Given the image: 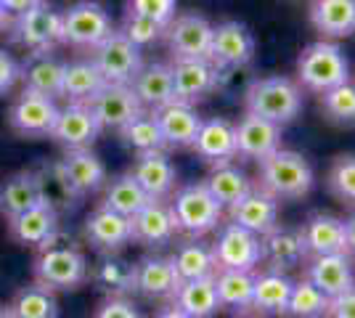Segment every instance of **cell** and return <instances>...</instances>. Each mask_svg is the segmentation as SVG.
I'll return each mask as SVG.
<instances>
[{
  "instance_id": "obj_1",
  "label": "cell",
  "mask_w": 355,
  "mask_h": 318,
  "mask_svg": "<svg viewBox=\"0 0 355 318\" xmlns=\"http://www.w3.org/2000/svg\"><path fill=\"white\" fill-rule=\"evenodd\" d=\"M315 186V173L311 162L300 152L279 149L266 157L257 167V188L282 202V199H302L308 197Z\"/></svg>"
},
{
  "instance_id": "obj_2",
  "label": "cell",
  "mask_w": 355,
  "mask_h": 318,
  "mask_svg": "<svg viewBox=\"0 0 355 318\" xmlns=\"http://www.w3.org/2000/svg\"><path fill=\"white\" fill-rule=\"evenodd\" d=\"M305 96L295 80L282 75L257 77L244 91V106L250 114H257L276 125H289L302 112Z\"/></svg>"
},
{
  "instance_id": "obj_3",
  "label": "cell",
  "mask_w": 355,
  "mask_h": 318,
  "mask_svg": "<svg viewBox=\"0 0 355 318\" xmlns=\"http://www.w3.org/2000/svg\"><path fill=\"white\" fill-rule=\"evenodd\" d=\"M173 212L178 233H186L189 239H202L212 233L223 220V204L207 191L205 183H189L173 191L167 202Z\"/></svg>"
},
{
  "instance_id": "obj_4",
  "label": "cell",
  "mask_w": 355,
  "mask_h": 318,
  "mask_svg": "<svg viewBox=\"0 0 355 318\" xmlns=\"http://www.w3.org/2000/svg\"><path fill=\"white\" fill-rule=\"evenodd\" d=\"M32 276L35 284L51 292H72L90 279V265L83 249L72 244H51L45 249H37V258L32 263Z\"/></svg>"
},
{
  "instance_id": "obj_5",
  "label": "cell",
  "mask_w": 355,
  "mask_h": 318,
  "mask_svg": "<svg viewBox=\"0 0 355 318\" xmlns=\"http://www.w3.org/2000/svg\"><path fill=\"white\" fill-rule=\"evenodd\" d=\"M350 80V61L337 43L315 40L302 48L297 59V85L313 93H326Z\"/></svg>"
},
{
  "instance_id": "obj_6",
  "label": "cell",
  "mask_w": 355,
  "mask_h": 318,
  "mask_svg": "<svg viewBox=\"0 0 355 318\" xmlns=\"http://www.w3.org/2000/svg\"><path fill=\"white\" fill-rule=\"evenodd\" d=\"M114 32V21L101 3L83 0L61 14V43L72 48L93 51Z\"/></svg>"
},
{
  "instance_id": "obj_7",
  "label": "cell",
  "mask_w": 355,
  "mask_h": 318,
  "mask_svg": "<svg viewBox=\"0 0 355 318\" xmlns=\"http://www.w3.org/2000/svg\"><path fill=\"white\" fill-rule=\"evenodd\" d=\"M8 32L16 40V46H21L30 53H53L61 43V14L53 11L51 6L32 8L27 14H19L8 19Z\"/></svg>"
},
{
  "instance_id": "obj_8",
  "label": "cell",
  "mask_w": 355,
  "mask_h": 318,
  "mask_svg": "<svg viewBox=\"0 0 355 318\" xmlns=\"http://www.w3.org/2000/svg\"><path fill=\"white\" fill-rule=\"evenodd\" d=\"M90 61L98 67L106 85H130L138 69L144 67L141 48L133 46L119 30H114L90 51Z\"/></svg>"
},
{
  "instance_id": "obj_9",
  "label": "cell",
  "mask_w": 355,
  "mask_h": 318,
  "mask_svg": "<svg viewBox=\"0 0 355 318\" xmlns=\"http://www.w3.org/2000/svg\"><path fill=\"white\" fill-rule=\"evenodd\" d=\"M212 247V258L218 271H254L263 263V244L260 236H254L252 231L236 226V223H225L218 233Z\"/></svg>"
},
{
  "instance_id": "obj_10",
  "label": "cell",
  "mask_w": 355,
  "mask_h": 318,
  "mask_svg": "<svg viewBox=\"0 0 355 318\" xmlns=\"http://www.w3.org/2000/svg\"><path fill=\"white\" fill-rule=\"evenodd\" d=\"M220 72L225 69H244L254 59V37L247 24L241 21H220L212 24V43L207 56Z\"/></svg>"
},
{
  "instance_id": "obj_11",
  "label": "cell",
  "mask_w": 355,
  "mask_h": 318,
  "mask_svg": "<svg viewBox=\"0 0 355 318\" xmlns=\"http://www.w3.org/2000/svg\"><path fill=\"white\" fill-rule=\"evenodd\" d=\"M56 117H59L56 98L32 93L27 88H21V93L11 101V109H8L11 127L24 138H51Z\"/></svg>"
},
{
  "instance_id": "obj_12",
  "label": "cell",
  "mask_w": 355,
  "mask_h": 318,
  "mask_svg": "<svg viewBox=\"0 0 355 318\" xmlns=\"http://www.w3.org/2000/svg\"><path fill=\"white\" fill-rule=\"evenodd\" d=\"M6 223H8V236L21 247L45 249L59 239V212L43 199Z\"/></svg>"
},
{
  "instance_id": "obj_13",
  "label": "cell",
  "mask_w": 355,
  "mask_h": 318,
  "mask_svg": "<svg viewBox=\"0 0 355 318\" xmlns=\"http://www.w3.org/2000/svg\"><path fill=\"white\" fill-rule=\"evenodd\" d=\"M162 37L173 51V59H207L212 24L202 14H180L164 27Z\"/></svg>"
},
{
  "instance_id": "obj_14",
  "label": "cell",
  "mask_w": 355,
  "mask_h": 318,
  "mask_svg": "<svg viewBox=\"0 0 355 318\" xmlns=\"http://www.w3.org/2000/svg\"><path fill=\"white\" fill-rule=\"evenodd\" d=\"M170 69H173L175 101L193 106L218 88L220 69L209 59H173Z\"/></svg>"
},
{
  "instance_id": "obj_15",
  "label": "cell",
  "mask_w": 355,
  "mask_h": 318,
  "mask_svg": "<svg viewBox=\"0 0 355 318\" xmlns=\"http://www.w3.org/2000/svg\"><path fill=\"white\" fill-rule=\"evenodd\" d=\"M98 136H101V127H98V120L90 112L88 104L61 106L56 125L51 130V138L59 146H64L67 152H72V149H90Z\"/></svg>"
},
{
  "instance_id": "obj_16",
  "label": "cell",
  "mask_w": 355,
  "mask_h": 318,
  "mask_svg": "<svg viewBox=\"0 0 355 318\" xmlns=\"http://www.w3.org/2000/svg\"><path fill=\"white\" fill-rule=\"evenodd\" d=\"M234 138H236V157L263 162L266 157L282 149V125L247 112L234 125Z\"/></svg>"
},
{
  "instance_id": "obj_17",
  "label": "cell",
  "mask_w": 355,
  "mask_h": 318,
  "mask_svg": "<svg viewBox=\"0 0 355 318\" xmlns=\"http://www.w3.org/2000/svg\"><path fill=\"white\" fill-rule=\"evenodd\" d=\"M59 170L64 175V181L69 186L74 197H88L104 188V183L109 181L106 175V165L101 162L98 154H93L90 149H72L59 159Z\"/></svg>"
},
{
  "instance_id": "obj_18",
  "label": "cell",
  "mask_w": 355,
  "mask_h": 318,
  "mask_svg": "<svg viewBox=\"0 0 355 318\" xmlns=\"http://www.w3.org/2000/svg\"><path fill=\"white\" fill-rule=\"evenodd\" d=\"M88 106L98 120V127L114 133L122 130L128 122H133L141 112H146L130 85H106Z\"/></svg>"
},
{
  "instance_id": "obj_19",
  "label": "cell",
  "mask_w": 355,
  "mask_h": 318,
  "mask_svg": "<svg viewBox=\"0 0 355 318\" xmlns=\"http://www.w3.org/2000/svg\"><path fill=\"white\" fill-rule=\"evenodd\" d=\"M138 186L146 191V197L151 202H164L173 197L178 186V170L173 165V159L164 152H146L135 154V162L130 167Z\"/></svg>"
},
{
  "instance_id": "obj_20",
  "label": "cell",
  "mask_w": 355,
  "mask_h": 318,
  "mask_svg": "<svg viewBox=\"0 0 355 318\" xmlns=\"http://www.w3.org/2000/svg\"><path fill=\"white\" fill-rule=\"evenodd\" d=\"M83 236L90 247H96L98 252L114 255L122 247L133 242V228H130V218L117 215V212L106 210V207H96L85 218L83 226Z\"/></svg>"
},
{
  "instance_id": "obj_21",
  "label": "cell",
  "mask_w": 355,
  "mask_h": 318,
  "mask_svg": "<svg viewBox=\"0 0 355 318\" xmlns=\"http://www.w3.org/2000/svg\"><path fill=\"white\" fill-rule=\"evenodd\" d=\"M228 218L231 223L247 228L254 236H266L279 226V202L254 186L247 197L228 207Z\"/></svg>"
},
{
  "instance_id": "obj_22",
  "label": "cell",
  "mask_w": 355,
  "mask_h": 318,
  "mask_svg": "<svg viewBox=\"0 0 355 318\" xmlns=\"http://www.w3.org/2000/svg\"><path fill=\"white\" fill-rule=\"evenodd\" d=\"M305 279L313 287H318L329 300L340 297L345 292L355 287V271L353 260L347 258V252H334V255H315L308 263Z\"/></svg>"
},
{
  "instance_id": "obj_23",
  "label": "cell",
  "mask_w": 355,
  "mask_h": 318,
  "mask_svg": "<svg viewBox=\"0 0 355 318\" xmlns=\"http://www.w3.org/2000/svg\"><path fill=\"white\" fill-rule=\"evenodd\" d=\"M193 152L212 167L231 165L236 159V138H234V122L225 117H209L202 120L199 133L193 138Z\"/></svg>"
},
{
  "instance_id": "obj_24",
  "label": "cell",
  "mask_w": 355,
  "mask_h": 318,
  "mask_svg": "<svg viewBox=\"0 0 355 318\" xmlns=\"http://www.w3.org/2000/svg\"><path fill=\"white\" fill-rule=\"evenodd\" d=\"M135 273V292L148 300H173V294L180 287L175 268L170 258L159 255H146L133 265Z\"/></svg>"
},
{
  "instance_id": "obj_25",
  "label": "cell",
  "mask_w": 355,
  "mask_h": 318,
  "mask_svg": "<svg viewBox=\"0 0 355 318\" xmlns=\"http://www.w3.org/2000/svg\"><path fill=\"white\" fill-rule=\"evenodd\" d=\"M133 93L138 96L141 106L146 112H157L162 106L175 101V88H173V69L164 61H151L138 69V75L130 82Z\"/></svg>"
},
{
  "instance_id": "obj_26",
  "label": "cell",
  "mask_w": 355,
  "mask_h": 318,
  "mask_svg": "<svg viewBox=\"0 0 355 318\" xmlns=\"http://www.w3.org/2000/svg\"><path fill=\"white\" fill-rule=\"evenodd\" d=\"M263 244V263H268V271H292L308 260V249L302 244L300 228L276 226L270 233L260 236Z\"/></svg>"
},
{
  "instance_id": "obj_27",
  "label": "cell",
  "mask_w": 355,
  "mask_h": 318,
  "mask_svg": "<svg viewBox=\"0 0 355 318\" xmlns=\"http://www.w3.org/2000/svg\"><path fill=\"white\" fill-rule=\"evenodd\" d=\"M154 114H157L167 149H191L193 138L199 133V125H202V117L191 104L173 101V104L157 109Z\"/></svg>"
},
{
  "instance_id": "obj_28",
  "label": "cell",
  "mask_w": 355,
  "mask_h": 318,
  "mask_svg": "<svg viewBox=\"0 0 355 318\" xmlns=\"http://www.w3.org/2000/svg\"><path fill=\"white\" fill-rule=\"evenodd\" d=\"M64 61L53 53H27V61L19 64V82L32 93L48 98H61L64 82Z\"/></svg>"
},
{
  "instance_id": "obj_29",
  "label": "cell",
  "mask_w": 355,
  "mask_h": 318,
  "mask_svg": "<svg viewBox=\"0 0 355 318\" xmlns=\"http://www.w3.org/2000/svg\"><path fill=\"white\" fill-rule=\"evenodd\" d=\"M130 228H133V242L144 247H164L178 233L167 202H148L146 207H141L130 218Z\"/></svg>"
},
{
  "instance_id": "obj_30",
  "label": "cell",
  "mask_w": 355,
  "mask_h": 318,
  "mask_svg": "<svg viewBox=\"0 0 355 318\" xmlns=\"http://www.w3.org/2000/svg\"><path fill=\"white\" fill-rule=\"evenodd\" d=\"M308 258L345 252V220L329 212H313L300 228Z\"/></svg>"
},
{
  "instance_id": "obj_31",
  "label": "cell",
  "mask_w": 355,
  "mask_h": 318,
  "mask_svg": "<svg viewBox=\"0 0 355 318\" xmlns=\"http://www.w3.org/2000/svg\"><path fill=\"white\" fill-rule=\"evenodd\" d=\"M292 279L282 271H263L254 276L252 289V308L257 316H284L289 294H292Z\"/></svg>"
},
{
  "instance_id": "obj_32",
  "label": "cell",
  "mask_w": 355,
  "mask_h": 318,
  "mask_svg": "<svg viewBox=\"0 0 355 318\" xmlns=\"http://www.w3.org/2000/svg\"><path fill=\"white\" fill-rule=\"evenodd\" d=\"M104 88H106V80L101 77L98 67L90 59L69 61L64 67L61 98H67V104H90Z\"/></svg>"
},
{
  "instance_id": "obj_33",
  "label": "cell",
  "mask_w": 355,
  "mask_h": 318,
  "mask_svg": "<svg viewBox=\"0 0 355 318\" xmlns=\"http://www.w3.org/2000/svg\"><path fill=\"white\" fill-rule=\"evenodd\" d=\"M43 199L37 170H19L0 183V215L11 220Z\"/></svg>"
},
{
  "instance_id": "obj_34",
  "label": "cell",
  "mask_w": 355,
  "mask_h": 318,
  "mask_svg": "<svg viewBox=\"0 0 355 318\" xmlns=\"http://www.w3.org/2000/svg\"><path fill=\"white\" fill-rule=\"evenodd\" d=\"M311 24L331 40L350 37L355 32V0H313Z\"/></svg>"
},
{
  "instance_id": "obj_35",
  "label": "cell",
  "mask_w": 355,
  "mask_h": 318,
  "mask_svg": "<svg viewBox=\"0 0 355 318\" xmlns=\"http://www.w3.org/2000/svg\"><path fill=\"white\" fill-rule=\"evenodd\" d=\"M173 305L191 318H212L220 310V300L215 292V276L180 281L178 292L173 294Z\"/></svg>"
},
{
  "instance_id": "obj_36",
  "label": "cell",
  "mask_w": 355,
  "mask_h": 318,
  "mask_svg": "<svg viewBox=\"0 0 355 318\" xmlns=\"http://www.w3.org/2000/svg\"><path fill=\"white\" fill-rule=\"evenodd\" d=\"M90 281L101 289L106 297H128L135 292L133 265L114 255H106L90 268Z\"/></svg>"
},
{
  "instance_id": "obj_37",
  "label": "cell",
  "mask_w": 355,
  "mask_h": 318,
  "mask_svg": "<svg viewBox=\"0 0 355 318\" xmlns=\"http://www.w3.org/2000/svg\"><path fill=\"white\" fill-rule=\"evenodd\" d=\"M151 199L146 197V191L138 186L130 173H122L117 178L104 183V199H101V207L125 215V218H133L141 207H146Z\"/></svg>"
},
{
  "instance_id": "obj_38",
  "label": "cell",
  "mask_w": 355,
  "mask_h": 318,
  "mask_svg": "<svg viewBox=\"0 0 355 318\" xmlns=\"http://www.w3.org/2000/svg\"><path fill=\"white\" fill-rule=\"evenodd\" d=\"M180 281H191V279H205L215 276V258H212V247L199 239H189L175 249V255L170 258Z\"/></svg>"
},
{
  "instance_id": "obj_39",
  "label": "cell",
  "mask_w": 355,
  "mask_h": 318,
  "mask_svg": "<svg viewBox=\"0 0 355 318\" xmlns=\"http://www.w3.org/2000/svg\"><path fill=\"white\" fill-rule=\"evenodd\" d=\"M207 186V191L220 202L223 207H231L234 202L241 197H247L252 188L250 175L244 170H239L236 165H218L212 167V173L207 175V181H202Z\"/></svg>"
},
{
  "instance_id": "obj_40",
  "label": "cell",
  "mask_w": 355,
  "mask_h": 318,
  "mask_svg": "<svg viewBox=\"0 0 355 318\" xmlns=\"http://www.w3.org/2000/svg\"><path fill=\"white\" fill-rule=\"evenodd\" d=\"M117 136L122 146H128L135 154L164 152V138L154 112H141L133 122H128L122 130H117Z\"/></svg>"
},
{
  "instance_id": "obj_41",
  "label": "cell",
  "mask_w": 355,
  "mask_h": 318,
  "mask_svg": "<svg viewBox=\"0 0 355 318\" xmlns=\"http://www.w3.org/2000/svg\"><path fill=\"white\" fill-rule=\"evenodd\" d=\"M8 310L11 318H59V300L56 292L40 284H30L16 292L14 300L8 303Z\"/></svg>"
},
{
  "instance_id": "obj_42",
  "label": "cell",
  "mask_w": 355,
  "mask_h": 318,
  "mask_svg": "<svg viewBox=\"0 0 355 318\" xmlns=\"http://www.w3.org/2000/svg\"><path fill=\"white\" fill-rule=\"evenodd\" d=\"M254 273L252 271H218L215 273V292L220 308L231 310H250Z\"/></svg>"
},
{
  "instance_id": "obj_43",
  "label": "cell",
  "mask_w": 355,
  "mask_h": 318,
  "mask_svg": "<svg viewBox=\"0 0 355 318\" xmlns=\"http://www.w3.org/2000/svg\"><path fill=\"white\" fill-rule=\"evenodd\" d=\"M329 310V297L318 287H313L308 279L292 284V294L284 316L289 318H324Z\"/></svg>"
},
{
  "instance_id": "obj_44",
  "label": "cell",
  "mask_w": 355,
  "mask_h": 318,
  "mask_svg": "<svg viewBox=\"0 0 355 318\" xmlns=\"http://www.w3.org/2000/svg\"><path fill=\"white\" fill-rule=\"evenodd\" d=\"M321 109L331 122L337 125H353L355 122V82H342L331 91L321 93Z\"/></svg>"
},
{
  "instance_id": "obj_45",
  "label": "cell",
  "mask_w": 355,
  "mask_h": 318,
  "mask_svg": "<svg viewBox=\"0 0 355 318\" xmlns=\"http://www.w3.org/2000/svg\"><path fill=\"white\" fill-rule=\"evenodd\" d=\"M37 181H40V194H43V202H48L56 212L67 210L74 204V194L69 191V186L64 181L59 170V162L53 165H43L37 170Z\"/></svg>"
},
{
  "instance_id": "obj_46",
  "label": "cell",
  "mask_w": 355,
  "mask_h": 318,
  "mask_svg": "<svg viewBox=\"0 0 355 318\" xmlns=\"http://www.w3.org/2000/svg\"><path fill=\"white\" fill-rule=\"evenodd\" d=\"M329 191L340 199L342 204L355 207V154H342L329 167Z\"/></svg>"
},
{
  "instance_id": "obj_47",
  "label": "cell",
  "mask_w": 355,
  "mask_h": 318,
  "mask_svg": "<svg viewBox=\"0 0 355 318\" xmlns=\"http://www.w3.org/2000/svg\"><path fill=\"white\" fill-rule=\"evenodd\" d=\"M122 35L138 48H146L151 43H157L159 37L164 35V27L159 21L154 19H146V16H138V14H128L125 21H122Z\"/></svg>"
},
{
  "instance_id": "obj_48",
  "label": "cell",
  "mask_w": 355,
  "mask_h": 318,
  "mask_svg": "<svg viewBox=\"0 0 355 318\" xmlns=\"http://www.w3.org/2000/svg\"><path fill=\"white\" fill-rule=\"evenodd\" d=\"M178 11V0H128V14H138L167 27Z\"/></svg>"
},
{
  "instance_id": "obj_49",
  "label": "cell",
  "mask_w": 355,
  "mask_h": 318,
  "mask_svg": "<svg viewBox=\"0 0 355 318\" xmlns=\"http://www.w3.org/2000/svg\"><path fill=\"white\" fill-rule=\"evenodd\" d=\"M90 318H144V313L128 297H106Z\"/></svg>"
},
{
  "instance_id": "obj_50",
  "label": "cell",
  "mask_w": 355,
  "mask_h": 318,
  "mask_svg": "<svg viewBox=\"0 0 355 318\" xmlns=\"http://www.w3.org/2000/svg\"><path fill=\"white\" fill-rule=\"evenodd\" d=\"M16 82H19V61L0 48V96L14 91Z\"/></svg>"
},
{
  "instance_id": "obj_51",
  "label": "cell",
  "mask_w": 355,
  "mask_h": 318,
  "mask_svg": "<svg viewBox=\"0 0 355 318\" xmlns=\"http://www.w3.org/2000/svg\"><path fill=\"white\" fill-rule=\"evenodd\" d=\"M329 318H355V287L350 292H345L340 297L329 300V310H326Z\"/></svg>"
},
{
  "instance_id": "obj_52",
  "label": "cell",
  "mask_w": 355,
  "mask_h": 318,
  "mask_svg": "<svg viewBox=\"0 0 355 318\" xmlns=\"http://www.w3.org/2000/svg\"><path fill=\"white\" fill-rule=\"evenodd\" d=\"M40 6H48V0H3V14L11 19V16L27 14L32 8H40Z\"/></svg>"
},
{
  "instance_id": "obj_53",
  "label": "cell",
  "mask_w": 355,
  "mask_h": 318,
  "mask_svg": "<svg viewBox=\"0 0 355 318\" xmlns=\"http://www.w3.org/2000/svg\"><path fill=\"white\" fill-rule=\"evenodd\" d=\"M345 252L350 260H355V212L345 220Z\"/></svg>"
},
{
  "instance_id": "obj_54",
  "label": "cell",
  "mask_w": 355,
  "mask_h": 318,
  "mask_svg": "<svg viewBox=\"0 0 355 318\" xmlns=\"http://www.w3.org/2000/svg\"><path fill=\"white\" fill-rule=\"evenodd\" d=\"M154 318H191V316H186L183 310H178L175 305H167V308H162Z\"/></svg>"
},
{
  "instance_id": "obj_55",
  "label": "cell",
  "mask_w": 355,
  "mask_h": 318,
  "mask_svg": "<svg viewBox=\"0 0 355 318\" xmlns=\"http://www.w3.org/2000/svg\"><path fill=\"white\" fill-rule=\"evenodd\" d=\"M0 318H11V310H8V305H0Z\"/></svg>"
},
{
  "instance_id": "obj_56",
  "label": "cell",
  "mask_w": 355,
  "mask_h": 318,
  "mask_svg": "<svg viewBox=\"0 0 355 318\" xmlns=\"http://www.w3.org/2000/svg\"><path fill=\"white\" fill-rule=\"evenodd\" d=\"M3 21H6V14H3V0H0V27H3Z\"/></svg>"
},
{
  "instance_id": "obj_57",
  "label": "cell",
  "mask_w": 355,
  "mask_h": 318,
  "mask_svg": "<svg viewBox=\"0 0 355 318\" xmlns=\"http://www.w3.org/2000/svg\"><path fill=\"white\" fill-rule=\"evenodd\" d=\"M254 318H260V316H254Z\"/></svg>"
}]
</instances>
